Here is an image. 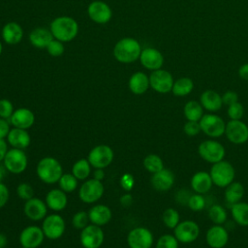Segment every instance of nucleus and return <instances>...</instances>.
<instances>
[{"instance_id":"1","label":"nucleus","mask_w":248,"mask_h":248,"mask_svg":"<svg viewBox=\"0 0 248 248\" xmlns=\"http://www.w3.org/2000/svg\"><path fill=\"white\" fill-rule=\"evenodd\" d=\"M49 30L54 39L68 43L77 37L78 33V23L71 16H60L50 22Z\"/></svg>"},{"instance_id":"2","label":"nucleus","mask_w":248,"mask_h":248,"mask_svg":"<svg viewBox=\"0 0 248 248\" xmlns=\"http://www.w3.org/2000/svg\"><path fill=\"white\" fill-rule=\"evenodd\" d=\"M142 48L138 40L132 37L120 39L113 46L114 58L123 64H130L140 58Z\"/></svg>"},{"instance_id":"3","label":"nucleus","mask_w":248,"mask_h":248,"mask_svg":"<svg viewBox=\"0 0 248 248\" xmlns=\"http://www.w3.org/2000/svg\"><path fill=\"white\" fill-rule=\"evenodd\" d=\"M36 172L38 177L46 184H54L58 182L63 170L61 164L53 157H44L37 165Z\"/></svg>"},{"instance_id":"4","label":"nucleus","mask_w":248,"mask_h":248,"mask_svg":"<svg viewBox=\"0 0 248 248\" xmlns=\"http://www.w3.org/2000/svg\"><path fill=\"white\" fill-rule=\"evenodd\" d=\"M209 174L211 176L213 184L218 187L225 188L233 181L235 171L231 163L222 160L218 163L213 164Z\"/></svg>"},{"instance_id":"5","label":"nucleus","mask_w":248,"mask_h":248,"mask_svg":"<svg viewBox=\"0 0 248 248\" xmlns=\"http://www.w3.org/2000/svg\"><path fill=\"white\" fill-rule=\"evenodd\" d=\"M198 152L204 161L211 164L222 161L226 155V150L223 144L213 140H207L201 142L198 147Z\"/></svg>"},{"instance_id":"6","label":"nucleus","mask_w":248,"mask_h":248,"mask_svg":"<svg viewBox=\"0 0 248 248\" xmlns=\"http://www.w3.org/2000/svg\"><path fill=\"white\" fill-rule=\"evenodd\" d=\"M4 166L9 172L18 174L23 172L28 164V159L23 149L11 148L7 151L4 158Z\"/></svg>"},{"instance_id":"7","label":"nucleus","mask_w":248,"mask_h":248,"mask_svg":"<svg viewBox=\"0 0 248 248\" xmlns=\"http://www.w3.org/2000/svg\"><path fill=\"white\" fill-rule=\"evenodd\" d=\"M201 130L210 138H220L225 134V121L217 114H203L199 121Z\"/></svg>"},{"instance_id":"8","label":"nucleus","mask_w":248,"mask_h":248,"mask_svg":"<svg viewBox=\"0 0 248 248\" xmlns=\"http://www.w3.org/2000/svg\"><path fill=\"white\" fill-rule=\"evenodd\" d=\"M104 185L102 181L95 178L85 180L78 190V197L85 203H94L104 195Z\"/></svg>"},{"instance_id":"9","label":"nucleus","mask_w":248,"mask_h":248,"mask_svg":"<svg viewBox=\"0 0 248 248\" xmlns=\"http://www.w3.org/2000/svg\"><path fill=\"white\" fill-rule=\"evenodd\" d=\"M113 150L110 146L100 144L93 147L87 157L91 167L95 169H105L109 166L113 160Z\"/></svg>"},{"instance_id":"10","label":"nucleus","mask_w":248,"mask_h":248,"mask_svg":"<svg viewBox=\"0 0 248 248\" xmlns=\"http://www.w3.org/2000/svg\"><path fill=\"white\" fill-rule=\"evenodd\" d=\"M173 82L174 80L171 74L167 70L158 69L152 71L149 76L150 87L158 93L166 94L171 91Z\"/></svg>"},{"instance_id":"11","label":"nucleus","mask_w":248,"mask_h":248,"mask_svg":"<svg viewBox=\"0 0 248 248\" xmlns=\"http://www.w3.org/2000/svg\"><path fill=\"white\" fill-rule=\"evenodd\" d=\"M65 221L58 214H50L44 218L42 230L46 238L55 240L60 238L65 232Z\"/></svg>"},{"instance_id":"12","label":"nucleus","mask_w":248,"mask_h":248,"mask_svg":"<svg viewBox=\"0 0 248 248\" xmlns=\"http://www.w3.org/2000/svg\"><path fill=\"white\" fill-rule=\"evenodd\" d=\"M79 239L84 248H99L104 242L105 234L100 226L91 224L81 230Z\"/></svg>"},{"instance_id":"13","label":"nucleus","mask_w":248,"mask_h":248,"mask_svg":"<svg viewBox=\"0 0 248 248\" xmlns=\"http://www.w3.org/2000/svg\"><path fill=\"white\" fill-rule=\"evenodd\" d=\"M87 15L89 18L98 24H106L112 17L110 7L104 1H92L87 7Z\"/></svg>"},{"instance_id":"14","label":"nucleus","mask_w":248,"mask_h":248,"mask_svg":"<svg viewBox=\"0 0 248 248\" xmlns=\"http://www.w3.org/2000/svg\"><path fill=\"white\" fill-rule=\"evenodd\" d=\"M174 236L181 243H191L195 241L200 234V228L198 224L192 220H185L179 222L173 229Z\"/></svg>"},{"instance_id":"15","label":"nucleus","mask_w":248,"mask_h":248,"mask_svg":"<svg viewBox=\"0 0 248 248\" xmlns=\"http://www.w3.org/2000/svg\"><path fill=\"white\" fill-rule=\"evenodd\" d=\"M127 242L130 248H151L153 234L148 229L138 227L130 231L127 236Z\"/></svg>"},{"instance_id":"16","label":"nucleus","mask_w":248,"mask_h":248,"mask_svg":"<svg viewBox=\"0 0 248 248\" xmlns=\"http://www.w3.org/2000/svg\"><path fill=\"white\" fill-rule=\"evenodd\" d=\"M227 139L234 144H242L248 140V126L241 120H230L226 124Z\"/></svg>"},{"instance_id":"17","label":"nucleus","mask_w":248,"mask_h":248,"mask_svg":"<svg viewBox=\"0 0 248 248\" xmlns=\"http://www.w3.org/2000/svg\"><path fill=\"white\" fill-rule=\"evenodd\" d=\"M45 237L42 228L38 226H28L21 231L19 242L23 247L37 248L43 243Z\"/></svg>"},{"instance_id":"18","label":"nucleus","mask_w":248,"mask_h":248,"mask_svg":"<svg viewBox=\"0 0 248 248\" xmlns=\"http://www.w3.org/2000/svg\"><path fill=\"white\" fill-rule=\"evenodd\" d=\"M140 64L147 70L155 71L161 69L164 64L163 54L154 47H145L140 55Z\"/></svg>"},{"instance_id":"19","label":"nucleus","mask_w":248,"mask_h":248,"mask_svg":"<svg viewBox=\"0 0 248 248\" xmlns=\"http://www.w3.org/2000/svg\"><path fill=\"white\" fill-rule=\"evenodd\" d=\"M23 212L27 218L32 221H40L44 219L47 212V205L41 199L32 198L25 202Z\"/></svg>"},{"instance_id":"20","label":"nucleus","mask_w":248,"mask_h":248,"mask_svg":"<svg viewBox=\"0 0 248 248\" xmlns=\"http://www.w3.org/2000/svg\"><path fill=\"white\" fill-rule=\"evenodd\" d=\"M205 239L211 248H223L228 243L229 233L223 226L214 225L206 232Z\"/></svg>"},{"instance_id":"21","label":"nucleus","mask_w":248,"mask_h":248,"mask_svg":"<svg viewBox=\"0 0 248 248\" xmlns=\"http://www.w3.org/2000/svg\"><path fill=\"white\" fill-rule=\"evenodd\" d=\"M10 123L15 128H20L27 130L33 126L35 122V115L32 110L26 108H19L14 110L12 116L10 117Z\"/></svg>"},{"instance_id":"22","label":"nucleus","mask_w":248,"mask_h":248,"mask_svg":"<svg viewBox=\"0 0 248 248\" xmlns=\"http://www.w3.org/2000/svg\"><path fill=\"white\" fill-rule=\"evenodd\" d=\"M174 183V174L168 169H163L155 173L151 177V184L153 188L160 192H166L170 190Z\"/></svg>"},{"instance_id":"23","label":"nucleus","mask_w":248,"mask_h":248,"mask_svg":"<svg viewBox=\"0 0 248 248\" xmlns=\"http://www.w3.org/2000/svg\"><path fill=\"white\" fill-rule=\"evenodd\" d=\"M2 39L8 45H16L23 38V29L16 21L7 22L2 28Z\"/></svg>"},{"instance_id":"24","label":"nucleus","mask_w":248,"mask_h":248,"mask_svg":"<svg viewBox=\"0 0 248 248\" xmlns=\"http://www.w3.org/2000/svg\"><path fill=\"white\" fill-rule=\"evenodd\" d=\"M88 216H89V221L92 224L101 227L108 224L110 221L112 217V213L108 206L104 204H97V205H93L89 209Z\"/></svg>"},{"instance_id":"25","label":"nucleus","mask_w":248,"mask_h":248,"mask_svg":"<svg viewBox=\"0 0 248 248\" xmlns=\"http://www.w3.org/2000/svg\"><path fill=\"white\" fill-rule=\"evenodd\" d=\"M7 140L13 148L25 149L26 147L29 146L31 139L27 130L20 128H13L10 130L7 136Z\"/></svg>"},{"instance_id":"26","label":"nucleus","mask_w":248,"mask_h":248,"mask_svg":"<svg viewBox=\"0 0 248 248\" xmlns=\"http://www.w3.org/2000/svg\"><path fill=\"white\" fill-rule=\"evenodd\" d=\"M129 89L136 95H141L149 88V77L143 72L134 73L128 81Z\"/></svg>"},{"instance_id":"27","label":"nucleus","mask_w":248,"mask_h":248,"mask_svg":"<svg viewBox=\"0 0 248 248\" xmlns=\"http://www.w3.org/2000/svg\"><path fill=\"white\" fill-rule=\"evenodd\" d=\"M68 202L67 195L61 189H52L46 196V203L53 211L63 210Z\"/></svg>"},{"instance_id":"28","label":"nucleus","mask_w":248,"mask_h":248,"mask_svg":"<svg viewBox=\"0 0 248 248\" xmlns=\"http://www.w3.org/2000/svg\"><path fill=\"white\" fill-rule=\"evenodd\" d=\"M200 103L208 111H217L223 106L222 96L214 90H205L200 97Z\"/></svg>"},{"instance_id":"29","label":"nucleus","mask_w":248,"mask_h":248,"mask_svg":"<svg viewBox=\"0 0 248 248\" xmlns=\"http://www.w3.org/2000/svg\"><path fill=\"white\" fill-rule=\"evenodd\" d=\"M52 39L54 38L50 30L43 27L35 28L29 34V41L31 45L37 48H46Z\"/></svg>"},{"instance_id":"30","label":"nucleus","mask_w":248,"mask_h":248,"mask_svg":"<svg viewBox=\"0 0 248 248\" xmlns=\"http://www.w3.org/2000/svg\"><path fill=\"white\" fill-rule=\"evenodd\" d=\"M213 182L211 176L206 171H198L191 178V187L194 192L198 194H205L207 193Z\"/></svg>"},{"instance_id":"31","label":"nucleus","mask_w":248,"mask_h":248,"mask_svg":"<svg viewBox=\"0 0 248 248\" xmlns=\"http://www.w3.org/2000/svg\"><path fill=\"white\" fill-rule=\"evenodd\" d=\"M232 216L233 221L239 226H248V203L239 202L232 205L231 207Z\"/></svg>"},{"instance_id":"32","label":"nucleus","mask_w":248,"mask_h":248,"mask_svg":"<svg viewBox=\"0 0 248 248\" xmlns=\"http://www.w3.org/2000/svg\"><path fill=\"white\" fill-rule=\"evenodd\" d=\"M244 195V188L239 182H232L226 187L225 190V200L226 202L232 205L239 202Z\"/></svg>"},{"instance_id":"33","label":"nucleus","mask_w":248,"mask_h":248,"mask_svg":"<svg viewBox=\"0 0 248 248\" xmlns=\"http://www.w3.org/2000/svg\"><path fill=\"white\" fill-rule=\"evenodd\" d=\"M194 88V82L190 78L182 77L173 82L171 92L177 97L187 96L192 92Z\"/></svg>"},{"instance_id":"34","label":"nucleus","mask_w":248,"mask_h":248,"mask_svg":"<svg viewBox=\"0 0 248 248\" xmlns=\"http://www.w3.org/2000/svg\"><path fill=\"white\" fill-rule=\"evenodd\" d=\"M183 112L187 120L200 121L203 115V108L201 103L197 101H189L185 104Z\"/></svg>"},{"instance_id":"35","label":"nucleus","mask_w":248,"mask_h":248,"mask_svg":"<svg viewBox=\"0 0 248 248\" xmlns=\"http://www.w3.org/2000/svg\"><path fill=\"white\" fill-rule=\"evenodd\" d=\"M90 172L91 165L87 159H79L72 168V173L78 178V180H84L88 178Z\"/></svg>"},{"instance_id":"36","label":"nucleus","mask_w":248,"mask_h":248,"mask_svg":"<svg viewBox=\"0 0 248 248\" xmlns=\"http://www.w3.org/2000/svg\"><path fill=\"white\" fill-rule=\"evenodd\" d=\"M143 167L151 173H155L164 169L162 159L156 154H149L143 159Z\"/></svg>"},{"instance_id":"37","label":"nucleus","mask_w":248,"mask_h":248,"mask_svg":"<svg viewBox=\"0 0 248 248\" xmlns=\"http://www.w3.org/2000/svg\"><path fill=\"white\" fill-rule=\"evenodd\" d=\"M208 217L215 225H222L227 220V212L222 205L213 204L208 210Z\"/></svg>"},{"instance_id":"38","label":"nucleus","mask_w":248,"mask_h":248,"mask_svg":"<svg viewBox=\"0 0 248 248\" xmlns=\"http://www.w3.org/2000/svg\"><path fill=\"white\" fill-rule=\"evenodd\" d=\"M59 187L65 193H71L78 187V178L73 173H63L58 180Z\"/></svg>"},{"instance_id":"39","label":"nucleus","mask_w":248,"mask_h":248,"mask_svg":"<svg viewBox=\"0 0 248 248\" xmlns=\"http://www.w3.org/2000/svg\"><path fill=\"white\" fill-rule=\"evenodd\" d=\"M163 222L169 229H174L179 223V214L174 208H167L162 216Z\"/></svg>"},{"instance_id":"40","label":"nucleus","mask_w":248,"mask_h":248,"mask_svg":"<svg viewBox=\"0 0 248 248\" xmlns=\"http://www.w3.org/2000/svg\"><path fill=\"white\" fill-rule=\"evenodd\" d=\"M46 49L47 53L53 57L61 56L65 52V46L63 45V42L58 41L56 39H52L46 47Z\"/></svg>"},{"instance_id":"41","label":"nucleus","mask_w":248,"mask_h":248,"mask_svg":"<svg viewBox=\"0 0 248 248\" xmlns=\"http://www.w3.org/2000/svg\"><path fill=\"white\" fill-rule=\"evenodd\" d=\"M178 240L174 235L163 234L156 243V248H178Z\"/></svg>"},{"instance_id":"42","label":"nucleus","mask_w":248,"mask_h":248,"mask_svg":"<svg viewBox=\"0 0 248 248\" xmlns=\"http://www.w3.org/2000/svg\"><path fill=\"white\" fill-rule=\"evenodd\" d=\"M88 222H89L88 212H85V211L77 212L72 219V224L74 228L77 230L84 229L88 225Z\"/></svg>"},{"instance_id":"43","label":"nucleus","mask_w":248,"mask_h":248,"mask_svg":"<svg viewBox=\"0 0 248 248\" xmlns=\"http://www.w3.org/2000/svg\"><path fill=\"white\" fill-rule=\"evenodd\" d=\"M205 199L202 197V194H194L191 195L187 205L190 207V209H192L193 211H200L202 209L204 208L205 206Z\"/></svg>"},{"instance_id":"44","label":"nucleus","mask_w":248,"mask_h":248,"mask_svg":"<svg viewBox=\"0 0 248 248\" xmlns=\"http://www.w3.org/2000/svg\"><path fill=\"white\" fill-rule=\"evenodd\" d=\"M16 194L20 199L26 202L34 197V189L30 184L23 182L16 187Z\"/></svg>"},{"instance_id":"45","label":"nucleus","mask_w":248,"mask_h":248,"mask_svg":"<svg viewBox=\"0 0 248 248\" xmlns=\"http://www.w3.org/2000/svg\"><path fill=\"white\" fill-rule=\"evenodd\" d=\"M243 114L244 108L239 102H236L228 107V115L231 118V120H240Z\"/></svg>"},{"instance_id":"46","label":"nucleus","mask_w":248,"mask_h":248,"mask_svg":"<svg viewBox=\"0 0 248 248\" xmlns=\"http://www.w3.org/2000/svg\"><path fill=\"white\" fill-rule=\"evenodd\" d=\"M14 112V106L12 102L8 99L0 100V117L5 119H10Z\"/></svg>"},{"instance_id":"47","label":"nucleus","mask_w":248,"mask_h":248,"mask_svg":"<svg viewBox=\"0 0 248 248\" xmlns=\"http://www.w3.org/2000/svg\"><path fill=\"white\" fill-rule=\"evenodd\" d=\"M183 131L187 136L195 137V136L199 135L202 130H201V126H200L199 121H190V120H188L183 126Z\"/></svg>"},{"instance_id":"48","label":"nucleus","mask_w":248,"mask_h":248,"mask_svg":"<svg viewBox=\"0 0 248 248\" xmlns=\"http://www.w3.org/2000/svg\"><path fill=\"white\" fill-rule=\"evenodd\" d=\"M134 177L130 173H124L120 178V185L125 191H130L134 187Z\"/></svg>"},{"instance_id":"49","label":"nucleus","mask_w":248,"mask_h":248,"mask_svg":"<svg viewBox=\"0 0 248 248\" xmlns=\"http://www.w3.org/2000/svg\"><path fill=\"white\" fill-rule=\"evenodd\" d=\"M222 101L224 105H227L229 107L230 105L238 102V95L234 91H227L222 95Z\"/></svg>"},{"instance_id":"50","label":"nucleus","mask_w":248,"mask_h":248,"mask_svg":"<svg viewBox=\"0 0 248 248\" xmlns=\"http://www.w3.org/2000/svg\"><path fill=\"white\" fill-rule=\"evenodd\" d=\"M9 196H10V193H9V189L8 187L0 182V208L4 207L9 200Z\"/></svg>"},{"instance_id":"51","label":"nucleus","mask_w":248,"mask_h":248,"mask_svg":"<svg viewBox=\"0 0 248 248\" xmlns=\"http://www.w3.org/2000/svg\"><path fill=\"white\" fill-rule=\"evenodd\" d=\"M10 123L7 119L0 117V139L4 140L7 138L9 132H10Z\"/></svg>"},{"instance_id":"52","label":"nucleus","mask_w":248,"mask_h":248,"mask_svg":"<svg viewBox=\"0 0 248 248\" xmlns=\"http://www.w3.org/2000/svg\"><path fill=\"white\" fill-rule=\"evenodd\" d=\"M190 197H191V195L185 189H181L179 192L176 193V196H175L176 202L181 204H187Z\"/></svg>"},{"instance_id":"53","label":"nucleus","mask_w":248,"mask_h":248,"mask_svg":"<svg viewBox=\"0 0 248 248\" xmlns=\"http://www.w3.org/2000/svg\"><path fill=\"white\" fill-rule=\"evenodd\" d=\"M238 75L242 79L248 80V63H245L239 67Z\"/></svg>"},{"instance_id":"54","label":"nucleus","mask_w":248,"mask_h":248,"mask_svg":"<svg viewBox=\"0 0 248 248\" xmlns=\"http://www.w3.org/2000/svg\"><path fill=\"white\" fill-rule=\"evenodd\" d=\"M7 151H8V146H7L6 141L4 140L0 139V162L4 160Z\"/></svg>"},{"instance_id":"55","label":"nucleus","mask_w":248,"mask_h":248,"mask_svg":"<svg viewBox=\"0 0 248 248\" xmlns=\"http://www.w3.org/2000/svg\"><path fill=\"white\" fill-rule=\"evenodd\" d=\"M133 202V199H132V196L130 194H125L121 197L120 199V203L123 205V206H129L131 205Z\"/></svg>"},{"instance_id":"56","label":"nucleus","mask_w":248,"mask_h":248,"mask_svg":"<svg viewBox=\"0 0 248 248\" xmlns=\"http://www.w3.org/2000/svg\"><path fill=\"white\" fill-rule=\"evenodd\" d=\"M93 178L102 181L105 178V171L104 169H96L95 171L93 172Z\"/></svg>"},{"instance_id":"57","label":"nucleus","mask_w":248,"mask_h":248,"mask_svg":"<svg viewBox=\"0 0 248 248\" xmlns=\"http://www.w3.org/2000/svg\"><path fill=\"white\" fill-rule=\"evenodd\" d=\"M7 171H8V170H7V169L5 168L4 164H3V165H0V182H2V180L5 178Z\"/></svg>"},{"instance_id":"58","label":"nucleus","mask_w":248,"mask_h":248,"mask_svg":"<svg viewBox=\"0 0 248 248\" xmlns=\"http://www.w3.org/2000/svg\"><path fill=\"white\" fill-rule=\"evenodd\" d=\"M7 242H8V240H7L6 235L4 233L0 232V247L4 248L7 245Z\"/></svg>"},{"instance_id":"59","label":"nucleus","mask_w":248,"mask_h":248,"mask_svg":"<svg viewBox=\"0 0 248 248\" xmlns=\"http://www.w3.org/2000/svg\"><path fill=\"white\" fill-rule=\"evenodd\" d=\"M2 51H3V46H2V43L0 42V55L2 54Z\"/></svg>"},{"instance_id":"60","label":"nucleus","mask_w":248,"mask_h":248,"mask_svg":"<svg viewBox=\"0 0 248 248\" xmlns=\"http://www.w3.org/2000/svg\"><path fill=\"white\" fill-rule=\"evenodd\" d=\"M20 248H26V247H23V246H21V247H20Z\"/></svg>"},{"instance_id":"61","label":"nucleus","mask_w":248,"mask_h":248,"mask_svg":"<svg viewBox=\"0 0 248 248\" xmlns=\"http://www.w3.org/2000/svg\"><path fill=\"white\" fill-rule=\"evenodd\" d=\"M0 248H1V247H0Z\"/></svg>"}]
</instances>
